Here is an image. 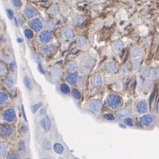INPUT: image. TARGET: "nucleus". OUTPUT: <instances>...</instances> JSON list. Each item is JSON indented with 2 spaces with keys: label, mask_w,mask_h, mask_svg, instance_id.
Masks as SVG:
<instances>
[{
  "label": "nucleus",
  "mask_w": 159,
  "mask_h": 159,
  "mask_svg": "<svg viewBox=\"0 0 159 159\" xmlns=\"http://www.w3.org/2000/svg\"><path fill=\"white\" fill-rule=\"evenodd\" d=\"M24 84H25V88L28 89L29 91H32L33 89H34L33 81H32V80H31L29 76H27V75H25L24 76Z\"/></svg>",
  "instance_id": "nucleus-28"
},
{
  "label": "nucleus",
  "mask_w": 159,
  "mask_h": 159,
  "mask_svg": "<svg viewBox=\"0 0 159 159\" xmlns=\"http://www.w3.org/2000/svg\"><path fill=\"white\" fill-rule=\"evenodd\" d=\"M23 15L26 19L31 20L34 17H37L39 13L38 10L36 9V7H34L33 5H25L23 7Z\"/></svg>",
  "instance_id": "nucleus-6"
},
{
  "label": "nucleus",
  "mask_w": 159,
  "mask_h": 159,
  "mask_svg": "<svg viewBox=\"0 0 159 159\" xmlns=\"http://www.w3.org/2000/svg\"><path fill=\"white\" fill-rule=\"evenodd\" d=\"M31 1H34V2H37V1H40V0H31Z\"/></svg>",
  "instance_id": "nucleus-54"
},
{
  "label": "nucleus",
  "mask_w": 159,
  "mask_h": 159,
  "mask_svg": "<svg viewBox=\"0 0 159 159\" xmlns=\"http://www.w3.org/2000/svg\"><path fill=\"white\" fill-rule=\"evenodd\" d=\"M52 78L53 79L55 80H58L61 77V75H62V70L61 69L60 67H58V66H56L52 70Z\"/></svg>",
  "instance_id": "nucleus-27"
},
{
  "label": "nucleus",
  "mask_w": 159,
  "mask_h": 159,
  "mask_svg": "<svg viewBox=\"0 0 159 159\" xmlns=\"http://www.w3.org/2000/svg\"><path fill=\"white\" fill-rule=\"evenodd\" d=\"M141 76L143 78H146V79H149L151 76H152V70L151 68L148 66V65H144L142 68H141Z\"/></svg>",
  "instance_id": "nucleus-21"
},
{
  "label": "nucleus",
  "mask_w": 159,
  "mask_h": 159,
  "mask_svg": "<svg viewBox=\"0 0 159 159\" xmlns=\"http://www.w3.org/2000/svg\"><path fill=\"white\" fill-rule=\"evenodd\" d=\"M117 64L115 61H109L107 63H106V70L109 73H115L117 71Z\"/></svg>",
  "instance_id": "nucleus-24"
},
{
  "label": "nucleus",
  "mask_w": 159,
  "mask_h": 159,
  "mask_svg": "<svg viewBox=\"0 0 159 159\" xmlns=\"http://www.w3.org/2000/svg\"><path fill=\"white\" fill-rule=\"evenodd\" d=\"M9 95L7 92H6L5 90H1L0 92V105L4 106L5 104H7L9 101Z\"/></svg>",
  "instance_id": "nucleus-25"
},
{
  "label": "nucleus",
  "mask_w": 159,
  "mask_h": 159,
  "mask_svg": "<svg viewBox=\"0 0 159 159\" xmlns=\"http://www.w3.org/2000/svg\"><path fill=\"white\" fill-rule=\"evenodd\" d=\"M131 65H132V69L134 70H139L140 66H141V59H140V58L133 59L132 60Z\"/></svg>",
  "instance_id": "nucleus-35"
},
{
  "label": "nucleus",
  "mask_w": 159,
  "mask_h": 159,
  "mask_svg": "<svg viewBox=\"0 0 159 159\" xmlns=\"http://www.w3.org/2000/svg\"><path fill=\"white\" fill-rule=\"evenodd\" d=\"M29 27L32 30H34V32L39 33L43 29V22L38 16L34 17L33 19L29 20Z\"/></svg>",
  "instance_id": "nucleus-7"
},
{
  "label": "nucleus",
  "mask_w": 159,
  "mask_h": 159,
  "mask_svg": "<svg viewBox=\"0 0 159 159\" xmlns=\"http://www.w3.org/2000/svg\"><path fill=\"white\" fill-rule=\"evenodd\" d=\"M2 159H3V158H2Z\"/></svg>",
  "instance_id": "nucleus-56"
},
{
  "label": "nucleus",
  "mask_w": 159,
  "mask_h": 159,
  "mask_svg": "<svg viewBox=\"0 0 159 159\" xmlns=\"http://www.w3.org/2000/svg\"><path fill=\"white\" fill-rule=\"evenodd\" d=\"M44 25H45V26L47 27V29L52 30L55 27V25H56V21L54 19H52V18H50V19H48L45 22Z\"/></svg>",
  "instance_id": "nucleus-37"
},
{
  "label": "nucleus",
  "mask_w": 159,
  "mask_h": 159,
  "mask_svg": "<svg viewBox=\"0 0 159 159\" xmlns=\"http://www.w3.org/2000/svg\"><path fill=\"white\" fill-rule=\"evenodd\" d=\"M74 159H78V158H74Z\"/></svg>",
  "instance_id": "nucleus-55"
},
{
  "label": "nucleus",
  "mask_w": 159,
  "mask_h": 159,
  "mask_svg": "<svg viewBox=\"0 0 159 159\" xmlns=\"http://www.w3.org/2000/svg\"><path fill=\"white\" fill-rule=\"evenodd\" d=\"M8 150H9V145L7 143L2 142L0 145V155H1L2 158L7 157V156L8 154Z\"/></svg>",
  "instance_id": "nucleus-20"
},
{
  "label": "nucleus",
  "mask_w": 159,
  "mask_h": 159,
  "mask_svg": "<svg viewBox=\"0 0 159 159\" xmlns=\"http://www.w3.org/2000/svg\"><path fill=\"white\" fill-rule=\"evenodd\" d=\"M130 116H131V110L130 109H123L116 112V118L118 119H120V120L129 118Z\"/></svg>",
  "instance_id": "nucleus-16"
},
{
  "label": "nucleus",
  "mask_w": 159,
  "mask_h": 159,
  "mask_svg": "<svg viewBox=\"0 0 159 159\" xmlns=\"http://www.w3.org/2000/svg\"><path fill=\"white\" fill-rule=\"evenodd\" d=\"M102 106H103V103H102L101 99H94L89 100L88 105H87V108H88V110L90 111L92 114L99 115V112L102 109Z\"/></svg>",
  "instance_id": "nucleus-2"
},
{
  "label": "nucleus",
  "mask_w": 159,
  "mask_h": 159,
  "mask_svg": "<svg viewBox=\"0 0 159 159\" xmlns=\"http://www.w3.org/2000/svg\"><path fill=\"white\" fill-rule=\"evenodd\" d=\"M65 80L71 86L76 85L78 82V75L75 72H68L65 74Z\"/></svg>",
  "instance_id": "nucleus-13"
},
{
  "label": "nucleus",
  "mask_w": 159,
  "mask_h": 159,
  "mask_svg": "<svg viewBox=\"0 0 159 159\" xmlns=\"http://www.w3.org/2000/svg\"><path fill=\"white\" fill-rule=\"evenodd\" d=\"M42 106H43V102H38L36 104H34L32 106V108H31L32 109V112L33 113H36L38 111V109L42 108Z\"/></svg>",
  "instance_id": "nucleus-43"
},
{
  "label": "nucleus",
  "mask_w": 159,
  "mask_h": 159,
  "mask_svg": "<svg viewBox=\"0 0 159 159\" xmlns=\"http://www.w3.org/2000/svg\"><path fill=\"white\" fill-rule=\"evenodd\" d=\"M79 67V64L76 61H70L69 63L66 65L65 70L68 71V72H75Z\"/></svg>",
  "instance_id": "nucleus-22"
},
{
  "label": "nucleus",
  "mask_w": 159,
  "mask_h": 159,
  "mask_svg": "<svg viewBox=\"0 0 159 159\" xmlns=\"http://www.w3.org/2000/svg\"><path fill=\"white\" fill-rule=\"evenodd\" d=\"M135 108H136V111L139 114L144 115V114H147L148 111V104L145 99H140L139 101H137Z\"/></svg>",
  "instance_id": "nucleus-8"
},
{
  "label": "nucleus",
  "mask_w": 159,
  "mask_h": 159,
  "mask_svg": "<svg viewBox=\"0 0 159 159\" xmlns=\"http://www.w3.org/2000/svg\"><path fill=\"white\" fill-rule=\"evenodd\" d=\"M39 51L43 54L50 55V54H52V53L54 52L55 47L53 45H50L49 43L48 44H42L39 47Z\"/></svg>",
  "instance_id": "nucleus-11"
},
{
  "label": "nucleus",
  "mask_w": 159,
  "mask_h": 159,
  "mask_svg": "<svg viewBox=\"0 0 159 159\" xmlns=\"http://www.w3.org/2000/svg\"><path fill=\"white\" fill-rule=\"evenodd\" d=\"M7 159H22V157L18 152L11 150L7 156Z\"/></svg>",
  "instance_id": "nucleus-31"
},
{
  "label": "nucleus",
  "mask_w": 159,
  "mask_h": 159,
  "mask_svg": "<svg viewBox=\"0 0 159 159\" xmlns=\"http://www.w3.org/2000/svg\"><path fill=\"white\" fill-rule=\"evenodd\" d=\"M17 149H18L20 153H25L26 151V149H27L26 143L24 140H20L18 144H17Z\"/></svg>",
  "instance_id": "nucleus-36"
},
{
  "label": "nucleus",
  "mask_w": 159,
  "mask_h": 159,
  "mask_svg": "<svg viewBox=\"0 0 159 159\" xmlns=\"http://www.w3.org/2000/svg\"><path fill=\"white\" fill-rule=\"evenodd\" d=\"M43 148L44 149H46V150H50L51 149L52 144H51L50 140H48V139H44L43 140Z\"/></svg>",
  "instance_id": "nucleus-47"
},
{
  "label": "nucleus",
  "mask_w": 159,
  "mask_h": 159,
  "mask_svg": "<svg viewBox=\"0 0 159 159\" xmlns=\"http://www.w3.org/2000/svg\"><path fill=\"white\" fill-rule=\"evenodd\" d=\"M90 83L93 88H99L103 84V78L99 74H95L90 80Z\"/></svg>",
  "instance_id": "nucleus-12"
},
{
  "label": "nucleus",
  "mask_w": 159,
  "mask_h": 159,
  "mask_svg": "<svg viewBox=\"0 0 159 159\" xmlns=\"http://www.w3.org/2000/svg\"><path fill=\"white\" fill-rule=\"evenodd\" d=\"M15 83H16V80H15L13 76H11V75H6L4 77V84H5V86L7 89H13L14 86H15Z\"/></svg>",
  "instance_id": "nucleus-19"
},
{
  "label": "nucleus",
  "mask_w": 159,
  "mask_h": 159,
  "mask_svg": "<svg viewBox=\"0 0 159 159\" xmlns=\"http://www.w3.org/2000/svg\"><path fill=\"white\" fill-rule=\"evenodd\" d=\"M143 55V50L141 47H139L138 45L133 46L130 49V56L132 59H136V58H140Z\"/></svg>",
  "instance_id": "nucleus-15"
},
{
  "label": "nucleus",
  "mask_w": 159,
  "mask_h": 159,
  "mask_svg": "<svg viewBox=\"0 0 159 159\" xmlns=\"http://www.w3.org/2000/svg\"><path fill=\"white\" fill-rule=\"evenodd\" d=\"M62 35L64 39L71 40L75 36V32L71 27H65L62 30Z\"/></svg>",
  "instance_id": "nucleus-18"
},
{
  "label": "nucleus",
  "mask_w": 159,
  "mask_h": 159,
  "mask_svg": "<svg viewBox=\"0 0 159 159\" xmlns=\"http://www.w3.org/2000/svg\"><path fill=\"white\" fill-rule=\"evenodd\" d=\"M152 79L154 80H159V68H156L152 71Z\"/></svg>",
  "instance_id": "nucleus-45"
},
{
  "label": "nucleus",
  "mask_w": 159,
  "mask_h": 159,
  "mask_svg": "<svg viewBox=\"0 0 159 159\" xmlns=\"http://www.w3.org/2000/svg\"><path fill=\"white\" fill-rule=\"evenodd\" d=\"M152 86H153V84H152V81L150 80H147L145 82H144V87H145V89H147V90H148L152 88Z\"/></svg>",
  "instance_id": "nucleus-48"
},
{
  "label": "nucleus",
  "mask_w": 159,
  "mask_h": 159,
  "mask_svg": "<svg viewBox=\"0 0 159 159\" xmlns=\"http://www.w3.org/2000/svg\"><path fill=\"white\" fill-rule=\"evenodd\" d=\"M106 103L109 108L113 109H118L122 106V98L118 93L112 92V93H109L107 96Z\"/></svg>",
  "instance_id": "nucleus-1"
},
{
  "label": "nucleus",
  "mask_w": 159,
  "mask_h": 159,
  "mask_svg": "<svg viewBox=\"0 0 159 159\" xmlns=\"http://www.w3.org/2000/svg\"><path fill=\"white\" fill-rule=\"evenodd\" d=\"M19 130L20 132H21V134L25 135V134H27V132L29 130V128H28V126H27V124L25 122H22L19 126Z\"/></svg>",
  "instance_id": "nucleus-39"
},
{
  "label": "nucleus",
  "mask_w": 159,
  "mask_h": 159,
  "mask_svg": "<svg viewBox=\"0 0 159 159\" xmlns=\"http://www.w3.org/2000/svg\"><path fill=\"white\" fill-rule=\"evenodd\" d=\"M53 40V34L49 29H43L38 34V41L42 44H48Z\"/></svg>",
  "instance_id": "nucleus-5"
},
{
  "label": "nucleus",
  "mask_w": 159,
  "mask_h": 159,
  "mask_svg": "<svg viewBox=\"0 0 159 159\" xmlns=\"http://www.w3.org/2000/svg\"><path fill=\"white\" fill-rule=\"evenodd\" d=\"M76 43H77V45H78L79 47H83V46H85L86 43H87V39H86L84 36L80 35V36H78V37L76 38Z\"/></svg>",
  "instance_id": "nucleus-34"
},
{
  "label": "nucleus",
  "mask_w": 159,
  "mask_h": 159,
  "mask_svg": "<svg viewBox=\"0 0 159 159\" xmlns=\"http://www.w3.org/2000/svg\"><path fill=\"white\" fill-rule=\"evenodd\" d=\"M82 64H83V66L86 68V69H92L94 66H95V64H96V61L93 59L92 57H90V56H86L83 61H82Z\"/></svg>",
  "instance_id": "nucleus-17"
},
{
  "label": "nucleus",
  "mask_w": 159,
  "mask_h": 159,
  "mask_svg": "<svg viewBox=\"0 0 159 159\" xmlns=\"http://www.w3.org/2000/svg\"><path fill=\"white\" fill-rule=\"evenodd\" d=\"M17 21H18V23H19L20 25H24V23H25V21H24V18H23V16H19L17 18Z\"/></svg>",
  "instance_id": "nucleus-51"
},
{
  "label": "nucleus",
  "mask_w": 159,
  "mask_h": 159,
  "mask_svg": "<svg viewBox=\"0 0 159 159\" xmlns=\"http://www.w3.org/2000/svg\"><path fill=\"white\" fill-rule=\"evenodd\" d=\"M47 13L49 14L50 16H58L60 14V7L59 5L57 4H54V5H52L50 7L48 10H47Z\"/></svg>",
  "instance_id": "nucleus-23"
},
{
  "label": "nucleus",
  "mask_w": 159,
  "mask_h": 159,
  "mask_svg": "<svg viewBox=\"0 0 159 159\" xmlns=\"http://www.w3.org/2000/svg\"><path fill=\"white\" fill-rule=\"evenodd\" d=\"M130 70H131V67H130V65H129V63H124L123 65H121L120 66V68H119V71H120V73L121 74H123V75H127V74H129V72H130Z\"/></svg>",
  "instance_id": "nucleus-30"
},
{
  "label": "nucleus",
  "mask_w": 159,
  "mask_h": 159,
  "mask_svg": "<svg viewBox=\"0 0 159 159\" xmlns=\"http://www.w3.org/2000/svg\"><path fill=\"white\" fill-rule=\"evenodd\" d=\"M16 68H17V65H16V61H11L8 64V69L12 71V72H15L16 70Z\"/></svg>",
  "instance_id": "nucleus-44"
},
{
  "label": "nucleus",
  "mask_w": 159,
  "mask_h": 159,
  "mask_svg": "<svg viewBox=\"0 0 159 159\" xmlns=\"http://www.w3.org/2000/svg\"><path fill=\"white\" fill-rule=\"evenodd\" d=\"M37 67H38V70H39L40 72L43 73V74H44V70H43V68L42 67V64H41L40 61H37Z\"/></svg>",
  "instance_id": "nucleus-50"
},
{
  "label": "nucleus",
  "mask_w": 159,
  "mask_h": 159,
  "mask_svg": "<svg viewBox=\"0 0 159 159\" xmlns=\"http://www.w3.org/2000/svg\"><path fill=\"white\" fill-rule=\"evenodd\" d=\"M103 119L106 121H114L115 120V116L111 113H105L103 115Z\"/></svg>",
  "instance_id": "nucleus-42"
},
{
  "label": "nucleus",
  "mask_w": 159,
  "mask_h": 159,
  "mask_svg": "<svg viewBox=\"0 0 159 159\" xmlns=\"http://www.w3.org/2000/svg\"><path fill=\"white\" fill-rule=\"evenodd\" d=\"M125 48V43H123L122 40H116L112 43V50L116 53H120Z\"/></svg>",
  "instance_id": "nucleus-14"
},
{
  "label": "nucleus",
  "mask_w": 159,
  "mask_h": 159,
  "mask_svg": "<svg viewBox=\"0 0 159 159\" xmlns=\"http://www.w3.org/2000/svg\"><path fill=\"white\" fill-rule=\"evenodd\" d=\"M10 2H11L12 6L16 9H20L23 7V1L22 0H10Z\"/></svg>",
  "instance_id": "nucleus-40"
},
{
  "label": "nucleus",
  "mask_w": 159,
  "mask_h": 159,
  "mask_svg": "<svg viewBox=\"0 0 159 159\" xmlns=\"http://www.w3.org/2000/svg\"><path fill=\"white\" fill-rule=\"evenodd\" d=\"M40 115H41V116H43V115H45V109L42 108V110H41V113H40Z\"/></svg>",
  "instance_id": "nucleus-52"
},
{
  "label": "nucleus",
  "mask_w": 159,
  "mask_h": 159,
  "mask_svg": "<svg viewBox=\"0 0 159 159\" xmlns=\"http://www.w3.org/2000/svg\"><path fill=\"white\" fill-rule=\"evenodd\" d=\"M34 30H32L30 27H25L24 28V34L25 36L26 37V39L28 40H32L34 38Z\"/></svg>",
  "instance_id": "nucleus-32"
},
{
  "label": "nucleus",
  "mask_w": 159,
  "mask_h": 159,
  "mask_svg": "<svg viewBox=\"0 0 159 159\" xmlns=\"http://www.w3.org/2000/svg\"><path fill=\"white\" fill-rule=\"evenodd\" d=\"M70 94H71L72 98L75 99V100H79V99H80V98H81L80 91L79 89H75V88H73V89H71V92H70Z\"/></svg>",
  "instance_id": "nucleus-38"
},
{
  "label": "nucleus",
  "mask_w": 159,
  "mask_h": 159,
  "mask_svg": "<svg viewBox=\"0 0 159 159\" xmlns=\"http://www.w3.org/2000/svg\"><path fill=\"white\" fill-rule=\"evenodd\" d=\"M2 119L7 123H15L16 121V113L13 108H7L2 111Z\"/></svg>",
  "instance_id": "nucleus-3"
},
{
  "label": "nucleus",
  "mask_w": 159,
  "mask_h": 159,
  "mask_svg": "<svg viewBox=\"0 0 159 159\" xmlns=\"http://www.w3.org/2000/svg\"><path fill=\"white\" fill-rule=\"evenodd\" d=\"M0 133H1V136L3 138H6V139H10L12 138L15 133H16V130L15 128L9 124V123H2L1 126H0Z\"/></svg>",
  "instance_id": "nucleus-4"
},
{
  "label": "nucleus",
  "mask_w": 159,
  "mask_h": 159,
  "mask_svg": "<svg viewBox=\"0 0 159 159\" xmlns=\"http://www.w3.org/2000/svg\"><path fill=\"white\" fill-rule=\"evenodd\" d=\"M42 159H53L52 157H43Z\"/></svg>",
  "instance_id": "nucleus-53"
},
{
  "label": "nucleus",
  "mask_w": 159,
  "mask_h": 159,
  "mask_svg": "<svg viewBox=\"0 0 159 159\" xmlns=\"http://www.w3.org/2000/svg\"><path fill=\"white\" fill-rule=\"evenodd\" d=\"M140 123L144 128H149L154 125L155 118L150 114H144L140 118Z\"/></svg>",
  "instance_id": "nucleus-9"
},
{
  "label": "nucleus",
  "mask_w": 159,
  "mask_h": 159,
  "mask_svg": "<svg viewBox=\"0 0 159 159\" xmlns=\"http://www.w3.org/2000/svg\"><path fill=\"white\" fill-rule=\"evenodd\" d=\"M123 122H124V124L126 125V126H128V127H134V121H133V119H131L130 117L129 118H127V119H123Z\"/></svg>",
  "instance_id": "nucleus-46"
},
{
  "label": "nucleus",
  "mask_w": 159,
  "mask_h": 159,
  "mask_svg": "<svg viewBox=\"0 0 159 159\" xmlns=\"http://www.w3.org/2000/svg\"><path fill=\"white\" fill-rule=\"evenodd\" d=\"M53 150H54V152H55L56 154L61 155V154L63 153L64 148H63V146H62L61 143H59V142H55V143L53 144Z\"/></svg>",
  "instance_id": "nucleus-33"
},
{
  "label": "nucleus",
  "mask_w": 159,
  "mask_h": 159,
  "mask_svg": "<svg viewBox=\"0 0 159 159\" xmlns=\"http://www.w3.org/2000/svg\"><path fill=\"white\" fill-rule=\"evenodd\" d=\"M7 70H8L7 65L5 63V61H0V73H1L2 75H4V74H6V73L7 72Z\"/></svg>",
  "instance_id": "nucleus-41"
},
{
  "label": "nucleus",
  "mask_w": 159,
  "mask_h": 159,
  "mask_svg": "<svg viewBox=\"0 0 159 159\" xmlns=\"http://www.w3.org/2000/svg\"><path fill=\"white\" fill-rule=\"evenodd\" d=\"M60 91H61V93H62V94H64V95H68L70 94V92H71V89L70 88V86L67 84V83H65V82H61V84H60Z\"/></svg>",
  "instance_id": "nucleus-26"
},
{
  "label": "nucleus",
  "mask_w": 159,
  "mask_h": 159,
  "mask_svg": "<svg viewBox=\"0 0 159 159\" xmlns=\"http://www.w3.org/2000/svg\"><path fill=\"white\" fill-rule=\"evenodd\" d=\"M84 22V17L82 16H80V15H76L75 16H73V18L71 19V24L73 25H80L82 23Z\"/></svg>",
  "instance_id": "nucleus-29"
},
{
  "label": "nucleus",
  "mask_w": 159,
  "mask_h": 159,
  "mask_svg": "<svg viewBox=\"0 0 159 159\" xmlns=\"http://www.w3.org/2000/svg\"><path fill=\"white\" fill-rule=\"evenodd\" d=\"M40 126L44 132H49L52 128V121L50 119L49 116L44 115L42 118V119L40 120Z\"/></svg>",
  "instance_id": "nucleus-10"
},
{
  "label": "nucleus",
  "mask_w": 159,
  "mask_h": 159,
  "mask_svg": "<svg viewBox=\"0 0 159 159\" xmlns=\"http://www.w3.org/2000/svg\"><path fill=\"white\" fill-rule=\"evenodd\" d=\"M7 16H8L9 19H13L14 16H15L14 12L12 11V9H10V8H7Z\"/></svg>",
  "instance_id": "nucleus-49"
}]
</instances>
